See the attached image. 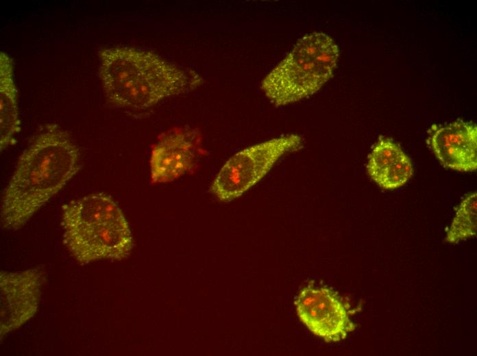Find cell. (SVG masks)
<instances>
[{
	"mask_svg": "<svg viewBox=\"0 0 477 356\" xmlns=\"http://www.w3.org/2000/svg\"><path fill=\"white\" fill-rule=\"evenodd\" d=\"M202 151L201 135L197 129L178 127L161 134L151 147V183H168L193 173Z\"/></svg>",
	"mask_w": 477,
	"mask_h": 356,
	"instance_id": "cell-7",
	"label": "cell"
},
{
	"mask_svg": "<svg viewBox=\"0 0 477 356\" xmlns=\"http://www.w3.org/2000/svg\"><path fill=\"white\" fill-rule=\"evenodd\" d=\"M427 144L445 168L462 172L477 168V127L472 123L432 125L428 131Z\"/></svg>",
	"mask_w": 477,
	"mask_h": 356,
	"instance_id": "cell-9",
	"label": "cell"
},
{
	"mask_svg": "<svg viewBox=\"0 0 477 356\" xmlns=\"http://www.w3.org/2000/svg\"><path fill=\"white\" fill-rule=\"evenodd\" d=\"M476 192L467 194L459 204L447 232L448 242L456 244L476 235Z\"/></svg>",
	"mask_w": 477,
	"mask_h": 356,
	"instance_id": "cell-12",
	"label": "cell"
},
{
	"mask_svg": "<svg viewBox=\"0 0 477 356\" xmlns=\"http://www.w3.org/2000/svg\"><path fill=\"white\" fill-rule=\"evenodd\" d=\"M20 131L18 116L16 89L13 77V68L10 57L0 53V147L3 151L14 144L15 136Z\"/></svg>",
	"mask_w": 477,
	"mask_h": 356,
	"instance_id": "cell-11",
	"label": "cell"
},
{
	"mask_svg": "<svg viewBox=\"0 0 477 356\" xmlns=\"http://www.w3.org/2000/svg\"><path fill=\"white\" fill-rule=\"evenodd\" d=\"M302 142L300 136L290 134L238 152L220 169L210 186V192L223 202L239 197L260 181L282 155L301 148Z\"/></svg>",
	"mask_w": 477,
	"mask_h": 356,
	"instance_id": "cell-5",
	"label": "cell"
},
{
	"mask_svg": "<svg viewBox=\"0 0 477 356\" xmlns=\"http://www.w3.org/2000/svg\"><path fill=\"white\" fill-rule=\"evenodd\" d=\"M80 168L79 151L57 125H49L21 154L1 205V227L16 230Z\"/></svg>",
	"mask_w": 477,
	"mask_h": 356,
	"instance_id": "cell-1",
	"label": "cell"
},
{
	"mask_svg": "<svg viewBox=\"0 0 477 356\" xmlns=\"http://www.w3.org/2000/svg\"><path fill=\"white\" fill-rule=\"evenodd\" d=\"M99 57L104 94L119 107L145 110L167 97L191 91L203 82L195 71L143 49L110 47L102 49Z\"/></svg>",
	"mask_w": 477,
	"mask_h": 356,
	"instance_id": "cell-2",
	"label": "cell"
},
{
	"mask_svg": "<svg viewBox=\"0 0 477 356\" xmlns=\"http://www.w3.org/2000/svg\"><path fill=\"white\" fill-rule=\"evenodd\" d=\"M295 305L301 321L327 342L343 340L356 327L348 304L331 288L310 283L299 291Z\"/></svg>",
	"mask_w": 477,
	"mask_h": 356,
	"instance_id": "cell-6",
	"label": "cell"
},
{
	"mask_svg": "<svg viewBox=\"0 0 477 356\" xmlns=\"http://www.w3.org/2000/svg\"><path fill=\"white\" fill-rule=\"evenodd\" d=\"M367 171L384 190L404 185L413 173V164L401 147L388 138H380L369 155Z\"/></svg>",
	"mask_w": 477,
	"mask_h": 356,
	"instance_id": "cell-10",
	"label": "cell"
},
{
	"mask_svg": "<svg viewBox=\"0 0 477 356\" xmlns=\"http://www.w3.org/2000/svg\"><path fill=\"white\" fill-rule=\"evenodd\" d=\"M45 281L43 271L36 268L0 272L1 340L36 314Z\"/></svg>",
	"mask_w": 477,
	"mask_h": 356,
	"instance_id": "cell-8",
	"label": "cell"
},
{
	"mask_svg": "<svg viewBox=\"0 0 477 356\" xmlns=\"http://www.w3.org/2000/svg\"><path fill=\"white\" fill-rule=\"evenodd\" d=\"M339 56V47L330 36L307 34L265 77L261 88L276 106L308 97L332 77Z\"/></svg>",
	"mask_w": 477,
	"mask_h": 356,
	"instance_id": "cell-4",
	"label": "cell"
},
{
	"mask_svg": "<svg viewBox=\"0 0 477 356\" xmlns=\"http://www.w3.org/2000/svg\"><path fill=\"white\" fill-rule=\"evenodd\" d=\"M63 242L80 264L121 260L130 253L132 236L119 206L108 194L93 193L62 206Z\"/></svg>",
	"mask_w": 477,
	"mask_h": 356,
	"instance_id": "cell-3",
	"label": "cell"
}]
</instances>
